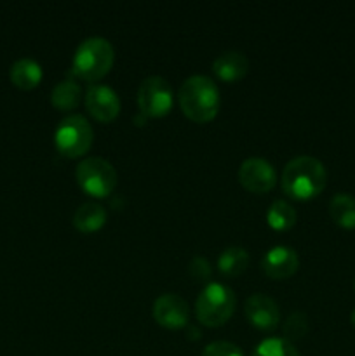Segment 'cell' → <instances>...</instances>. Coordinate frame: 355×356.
Returning a JSON list of instances; mask_svg holds the SVG:
<instances>
[{
	"label": "cell",
	"instance_id": "277c9868",
	"mask_svg": "<svg viewBox=\"0 0 355 356\" xmlns=\"http://www.w3.org/2000/svg\"><path fill=\"white\" fill-rule=\"evenodd\" d=\"M237 306V298L225 284L211 282L202 289L195 302L197 320L205 327H219L230 320Z\"/></svg>",
	"mask_w": 355,
	"mask_h": 356
},
{
	"label": "cell",
	"instance_id": "e0dca14e",
	"mask_svg": "<svg viewBox=\"0 0 355 356\" xmlns=\"http://www.w3.org/2000/svg\"><path fill=\"white\" fill-rule=\"evenodd\" d=\"M329 216L338 226L355 229V197L350 193H336L329 202Z\"/></svg>",
	"mask_w": 355,
	"mask_h": 356
},
{
	"label": "cell",
	"instance_id": "d6986e66",
	"mask_svg": "<svg viewBox=\"0 0 355 356\" xmlns=\"http://www.w3.org/2000/svg\"><path fill=\"white\" fill-rule=\"evenodd\" d=\"M296 211L291 204L285 200H275L267 211V222L270 228L277 229V232H285L291 229L296 222Z\"/></svg>",
	"mask_w": 355,
	"mask_h": 356
},
{
	"label": "cell",
	"instance_id": "3957f363",
	"mask_svg": "<svg viewBox=\"0 0 355 356\" xmlns=\"http://www.w3.org/2000/svg\"><path fill=\"white\" fill-rule=\"evenodd\" d=\"M115 51L110 40L104 37H89L77 47L72 63V75L94 82L103 79L113 65Z\"/></svg>",
	"mask_w": 355,
	"mask_h": 356
},
{
	"label": "cell",
	"instance_id": "52a82bcc",
	"mask_svg": "<svg viewBox=\"0 0 355 356\" xmlns=\"http://www.w3.org/2000/svg\"><path fill=\"white\" fill-rule=\"evenodd\" d=\"M136 101L145 117H164L173 108V87L164 76L150 75L139 83Z\"/></svg>",
	"mask_w": 355,
	"mask_h": 356
},
{
	"label": "cell",
	"instance_id": "5b68a950",
	"mask_svg": "<svg viewBox=\"0 0 355 356\" xmlns=\"http://www.w3.org/2000/svg\"><path fill=\"white\" fill-rule=\"evenodd\" d=\"M94 141L93 125L84 115H66L54 131V145L61 155L79 159L90 149Z\"/></svg>",
	"mask_w": 355,
	"mask_h": 356
},
{
	"label": "cell",
	"instance_id": "8992f818",
	"mask_svg": "<svg viewBox=\"0 0 355 356\" xmlns=\"http://www.w3.org/2000/svg\"><path fill=\"white\" fill-rule=\"evenodd\" d=\"M75 177L79 186L87 195L96 198H104L117 186V170L101 156H87L77 165Z\"/></svg>",
	"mask_w": 355,
	"mask_h": 356
},
{
	"label": "cell",
	"instance_id": "9c48e42d",
	"mask_svg": "<svg viewBox=\"0 0 355 356\" xmlns=\"http://www.w3.org/2000/svg\"><path fill=\"white\" fill-rule=\"evenodd\" d=\"M84 99L87 111L100 122H111L120 111V99L117 92L104 83H90Z\"/></svg>",
	"mask_w": 355,
	"mask_h": 356
},
{
	"label": "cell",
	"instance_id": "cb8c5ba5",
	"mask_svg": "<svg viewBox=\"0 0 355 356\" xmlns=\"http://www.w3.org/2000/svg\"><path fill=\"white\" fill-rule=\"evenodd\" d=\"M188 337H190V339H198V337H200L197 327H194V325L188 327Z\"/></svg>",
	"mask_w": 355,
	"mask_h": 356
},
{
	"label": "cell",
	"instance_id": "44dd1931",
	"mask_svg": "<svg viewBox=\"0 0 355 356\" xmlns=\"http://www.w3.org/2000/svg\"><path fill=\"white\" fill-rule=\"evenodd\" d=\"M308 329V318H306L305 313H291L284 323V339H287L289 343L296 339H301V337L306 336Z\"/></svg>",
	"mask_w": 355,
	"mask_h": 356
},
{
	"label": "cell",
	"instance_id": "603a6c76",
	"mask_svg": "<svg viewBox=\"0 0 355 356\" xmlns=\"http://www.w3.org/2000/svg\"><path fill=\"white\" fill-rule=\"evenodd\" d=\"M188 273H190L195 280L205 282L209 280L212 275L211 264H209V261L205 259V257L195 256L194 259L190 261V264H188Z\"/></svg>",
	"mask_w": 355,
	"mask_h": 356
},
{
	"label": "cell",
	"instance_id": "7a4b0ae2",
	"mask_svg": "<svg viewBox=\"0 0 355 356\" xmlns=\"http://www.w3.org/2000/svg\"><path fill=\"white\" fill-rule=\"evenodd\" d=\"M181 111L197 124L211 122L219 110V89L207 75H191L178 90Z\"/></svg>",
	"mask_w": 355,
	"mask_h": 356
},
{
	"label": "cell",
	"instance_id": "4fadbf2b",
	"mask_svg": "<svg viewBox=\"0 0 355 356\" xmlns=\"http://www.w3.org/2000/svg\"><path fill=\"white\" fill-rule=\"evenodd\" d=\"M212 72L223 82H237L249 72V59L239 51H226L214 59Z\"/></svg>",
	"mask_w": 355,
	"mask_h": 356
},
{
	"label": "cell",
	"instance_id": "484cf974",
	"mask_svg": "<svg viewBox=\"0 0 355 356\" xmlns=\"http://www.w3.org/2000/svg\"><path fill=\"white\" fill-rule=\"evenodd\" d=\"M354 289H355V282H354Z\"/></svg>",
	"mask_w": 355,
	"mask_h": 356
},
{
	"label": "cell",
	"instance_id": "d4e9b609",
	"mask_svg": "<svg viewBox=\"0 0 355 356\" xmlns=\"http://www.w3.org/2000/svg\"><path fill=\"white\" fill-rule=\"evenodd\" d=\"M350 322H352V325L355 327V309L350 313Z\"/></svg>",
	"mask_w": 355,
	"mask_h": 356
},
{
	"label": "cell",
	"instance_id": "30bf717a",
	"mask_svg": "<svg viewBox=\"0 0 355 356\" xmlns=\"http://www.w3.org/2000/svg\"><path fill=\"white\" fill-rule=\"evenodd\" d=\"M188 316H190V308L181 296L167 292L159 296L153 302V318L166 329H181L188 323Z\"/></svg>",
	"mask_w": 355,
	"mask_h": 356
},
{
	"label": "cell",
	"instance_id": "7c38bea8",
	"mask_svg": "<svg viewBox=\"0 0 355 356\" xmlns=\"http://www.w3.org/2000/svg\"><path fill=\"white\" fill-rule=\"evenodd\" d=\"M299 266V257L292 247L275 245L265 252L261 259V268L265 275L275 280H284L292 277Z\"/></svg>",
	"mask_w": 355,
	"mask_h": 356
},
{
	"label": "cell",
	"instance_id": "8fae6325",
	"mask_svg": "<svg viewBox=\"0 0 355 356\" xmlns=\"http://www.w3.org/2000/svg\"><path fill=\"white\" fill-rule=\"evenodd\" d=\"M244 312H246L247 320L256 329L265 330V332L274 330L278 325V320H281V312H278L277 302L270 296L261 294V292H256V294L247 298Z\"/></svg>",
	"mask_w": 355,
	"mask_h": 356
},
{
	"label": "cell",
	"instance_id": "ac0fdd59",
	"mask_svg": "<svg viewBox=\"0 0 355 356\" xmlns=\"http://www.w3.org/2000/svg\"><path fill=\"white\" fill-rule=\"evenodd\" d=\"M82 99V87L73 79H65L54 86L51 92V103L58 110L72 111L75 110Z\"/></svg>",
	"mask_w": 355,
	"mask_h": 356
},
{
	"label": "cell",
	"instance_id": "ba28073f",
	"mask_svg": "<svg viewBox=\"0 0 355 356\" xmlns=\"http://www.w3.org/2000/svg\"><path fill=\"white\" fill-rule=\"evenodd\" d=\"M239 181L251 193H268L277 183V172L268 160L249 156L240 163Z\"/></svg>",
	"mask_w": 355,
	"mask_h": 356
},
{
	"label": "cell",
	"instance_id": "7402d4cb",
	"mask_svg": "<svg viewBox=\"0 0 355 356\" xmlns=\"http://www.w3.org/2000/svg\"><path fill=\"white\" fill-rule=\"evenodd\" d=\"M202 356H244V353L237 344L228 341H214L204 348Z\"/></svg>",
	"mask_w": 355,
	"mask_h": 356
},
{
	"label": "cell",
	"instance_id": "2e32d148",
	"mask_svg": "<svg viewBox=\"0 0 355 356\" xmlns=\"http://www.w3.org/2000/svg\"><path fill=\"white\" fill-rule=\"evenodd\" d=\"M249 266V254L244 247H226L218 256V270L223 277L235 278Z\"/></svg>",
	"mask_w": 355,
	"mask_h": 356
},
{
	"label": "cell",
	"instance_id": "ffe728a7",
	"mask_svg": "<svg viewBox=\"0 0 355 356\" xmlns=\"http://www.w3.org/2000/svg\"><path fill=\"white\" fill-rule=\"evenodd\" d=\"M251 356H301L299 351L284 337H268L254 348Z\"/></svg>",
	"mask_w": 355,
	"mask_h": 356
},
{
	"label": "cell",
	"instance_id": "9a60e30c",
	"mask_svg": "<svg viewBox=\"0 0 355 356\" xmlns=\"http://www.w3.org/2000/svg\"><path fill=\"white\" fill-rule=\"evenodd\" d=\"M106 222V211L96 202H86L79 205L73 214V226L82 233H93L103 228Z\"/></svg>",
	"mask_w": 355,
	"mask_h": 356
},
{
	"label": "cell",
	"instance_id": "5bb4252c",
	"mask_svg": "<svg viewBox=\"0 0 355 356\" xmlns=\"http://www.w3.org/2000/svg\"><path fill=\"white\" fill-rule=\"evenodd\" d=\"M9 76L19 89H33L42 80V66L33 58H19L10 66Z\"/></svg>",
	"mask_w": 355,
	"mask_h": 356
},
{
	"label": "cell",
	"instance_id": "6da1fadb",
	"mask_svg": "<svg viewBox=\"0 0 355 356\" xmlns=\"http://www.w3.org/2000/svg\"><path fill=\"white\" fill-rule=\"evenodd\" d=\"M281 183L284 193L294 200H310L326 188L327 170L315 156L299 155L285 163Z\"/></svg>",
	"mask_w": 355,
	"mask_h": 356
}]
</instances>
